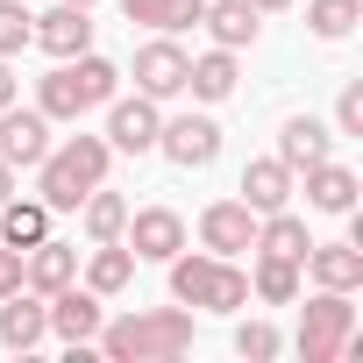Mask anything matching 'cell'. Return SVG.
<instances>
[{"mask_svg":"<svg viewBox=\"0 0 363 363\" xmlns=\"http://www.w3.org/2000/svg\"><path fill=\"white\" fill-rule=\"evenodd\" d=\"M93 349L114 363H178L193 349V313L186 306H135L121 320H100Z\"/></svg>","mask_w":363,"mask_h":363,"instance_id":"cell-1","label":"cell"},{"mask_svg":"<svg viewBox=\"0 0 363 363\" xmlns=\"http://www.w3.org/2000/svg\"><path fill=\"white\" fill-rule=\"evenodd\" d=\"M114 93H121V65H107L100 50L57 57V65L36 79V107H43L50 121H86V114H100Z\"/></svg>","mask_w":363,"mask_h":363,"instance_id":"cell-2","label":"cell"},{"mask_svg":"<svg viewBox=\"0 0 363 363\" xmlns=\"http://www.w3.org/2000/svg\"><path fill=\"white\" fill-rule=\"evenodd\" d=\"M107 164H114L107 135H65V143H50L43 164H36V200L50 214H72L93 186H107Z\"/></svg>","mask_w":363,"mask_h":363,"instance_id":"cell-3","label":"cell"},{"mask_svg":"<svg viewBox=\"0 0 363 363\" xmlns=\"http://www.w3.org/2000/svg\"><path fill=\"white\" fill-rule=\"evenodd\" d=\"M171 299L178 306H200V313H242L250 306V271L235 257H171Z\"/></svg>","mask_w":363,"mask_h":363,"instance_id":"cell-4","label":"cell"},{"mask_svg":"<svg viewBox=\"0 0 363 363\" xmlns=\"http://www.w3.org/2000/svg\"><path fill=\"white\" fill-rule=\"evenodd\" d=\"M356 349V292H320L299 306V356L306 363H342Z\"/></svg>","mask_w":363,"mask_h":363,"instance_id":"cell-5","label":"cell"},{"mask_svg":"<svg viewBox=\"0 0 363 363\" xmlns=\"http://www.w3.org/2000/svg\"><path fill=\"white\" fill-rule=\"evenodd\" d=\"M157 150H164L178 171H207V164L221 157V121H214V114H178V121L157 128Z\"/></svg>","mask_w":363,"mask_h":363,"instance_id":"cell-6","label":"cell"},{"mask_svg":"<svg viewBox=\"0 0 363 363\" xmlns=\"http://www.w3.org/2000/svg\"><path fill=\"white\" fill-rule=\"evenodd\" d=\"M57 135H50V114L43 107H0V164H15V171H36L43 164V150H50Z\"/></svg>","mask_w":363,"mask_h":363,"instance_id":"cell-7","label":"cell"},{"mask_svg":"<svg viewBox=\"0 0 363 363\" xmlns=\"http://www.w3.org/2000/svg\"><path fill=\"white\" fill-rule=\"evenodd\" d=\"M186 72H193V57L178 50L171 36H150L135 50V93L143 100H178V93H186Z\"/></svg>","mask_w":363,"mask_h":363,"instance_id":"cell-8","label":"cell"},{"mask_svg":"<svg viewBox=\"0 0 363 363\" xmlns=\"http://www.w3.org/2000/svg\"><path fill=\"white\" fill-rule=\"evenodd\" d=\"M121 242L135 250V264H171L178 250H186V221H178L171 207H135L128 228H121Z\"/></svg>","mask_w":363,"mask_h":363,"instance_id":"cell-9","label":"cell"},{"mask_svg":"<svg viewBox=\"0 0 363 363\" xmlns=\"http://www.w3.org/2000/svg\"><path fill=\"white\" fill-rule=\"evenodd\" d=\"M157 128H164V114H157V100H107V150L114 157H143V150H157Z\"/></svg>","mask_w":363,"mask_h":363,"instance_id":"cell-10","label":"cell"},{"mask_svg":"<svg viewBox=\"0 0 363 363\" xmlns=\"http://www.w3.org/2000/svg\"><path fill=\"white\" fill-rule=\"evenodd\" d=\"M43 306H50V335H57V342H72V349L86 342V349H93V335H100V320H107V306H100V292H93V285H79V278H72V285H65V292H50Z\"/></svg>","mask_w":363,"mask_h":363,"instance_id":"cell-11","label":"cell"},{"mask_svg":"<svg viewBox=\"0 0 363 363\" xmlns=\"http://www.w3.org/2000/svg\"><path fill=\"white\" fill-rule=\"evenodd\" d=\"M29 43L50 50V57H79V50H93V8H72V0H57L50 15H36Z\"/></svg>","mask_w":363,"mask_h":363,"instance_id":"cell-12","label":"cell"},{"mask_svg":"<svg viewBox=\"0 0 363 363\" xmlns=\"http://www.w3.org/2000/svg\"><path fill=\"white\" fill-rule=\"evenodd\" d=\"M299 271L320 292H363V242H313L299 257Z\"/></svg>","mask_w":363,"mask_h":363,"instance_id":"cell-13","label":"cell"},{"mask_svg":"<svg viewBox=\"0 0 363 363\" xmlns=\"http://www.w3.org/2000/svg\"><path fill=\"white\" fill-rule=\"evenodd\" d=\"M257 242V214L242 207V200H214L207 214H200V250H214V257H242Z\"/></svg>","mask_w":363,"mask_h":363,"instance_id":"cell-14","label":"cell"},{"mask_svg":"<svg viewBox=\"0 0 363 363\" xmlns=\"http://www.w3.org/2000/svg\"><path fill=\"white\" fill-rule=\"evenodd\" d=\"M72 278H79V250H72V242L43 235V242H29V250H22V285H29V292H43V299H50V292H65Z\"/></svg>","mask_w":363,"mask_h":363,"instance_id":"cell-15","label":"cell"},{"mask_svg":"<svg viewBox=\"0 0 363 363\" xmlns=\"http://www.w3.org/2000/svg\"><path fill=\"white\" fill-rule=\"evenodd\" d=\"M299 178H306V207H313V214H356V193H363V178H356L349 164L320 157V164H306Z\"/></svg>","mask_w":363,"mask_h":363,"instance_id":"cell-16","label":"cell"},{"mask_svg":"<svg viewBox=\"0 0 363 363\" xmlns=\"http://www.w3.org/2000/svg\"><path fill=\"white\" fill-rule=\"evenodd\" d=\"M50 335V306H43V292H8V299H0V342H8L15 356H29L36 342Z\"/></svg>","mask_w":363,"mask_h":363,"instance_id":"cell-17","label":"cell"},{"mask_svg":"<svg viewBox=\"0 0 363 363\" xmlns=\"http://www.w3.org/2000/svg\"><path fill=\"white\" fill-rule=\"evenodd\" d=\"M278 164H292V178L306 171V164H320V157H335V128L320 121V114H292L285 128H278V150H271Z\"/></svg>","mask_w":363,"mask_h":363,"instance_id":"cell-18","label":"cell"},{"mask_svg":"<svg viewBox=\"0 0 363 363\" xmlns=\"http://www.w3.org/2000/svg\"><path fill=\"white\" fill-rule=\"evenodd\" d=\"M242 207H250V214H278V207H292V164H278V157H250V164H242Z\"/></svg>","mask_w":363,"mask_h":363,"instance_id":"cell-19","label":"cell"},{"mask_svg":"<svg viewBox=\"0 0 363 363\" xmlns=\"http://www.w3.org/2000/svg\"><path fill=\"white\" fill-rule=\"evenodd\" d=\"M200 22H207V36H214L221 50H250V43L264 36V15L250 8V0H207Z\"/></svg>","mask_w":363,"mask_h":363,"instance_id":"cell-20","label":"cell"},{"mask_svg":"<svg viewBox=\"0 0 363 363\" xmlns=\"http://www.w3.org/2000/svg\"><path fill=\"white\" fill-rule=\"evenodd\" d=\"M79 228H86V242H121V228H128V200L114 193V186H93L79 207Z\"/></svg>","mask_w":363,"mask_h":363,"instance_id":"cell-21","label":"cell"},{"mask_svg":"<svg viewBox=\"0 0 363 363\" xmlns=\"http://www.w3.org/2000/svg\"><path fill=\"white\" fill-rule=\"evenodd\" d=\"M235 79H242V65H235V50H221V43H214L207 57H193V72H186V93L214 107V100H228V93H235Z\"/></svg>","mask_w":363,"mask_h":363,"instance_id":"cell-22","label":"cell"},{"mask_svg":"<svg viewBox=\"0 0 363 363\" xmlns=\"http://www.w3.org/2000/svg\"><path fill=\"white\" fill-rule=\"evenodd\" d=\"M250 250H264V257H292V264H299V257L313 250V235H306V221H299L292 207H278V214H257V242H250Z\"/></svg>","mask_w":363,"mask_h":363,"instance_id":"cell-23","label":"cell"},{"mask_svg":"<svg viewBox=\"0 0 363 363\" xmlns=\"http://www.w3.org/2000/svg\"><path fill=\"white\" fill-rule=\"evenodd\" d=\"M43 235H50V207L43 200H22V193L0 200V242H8V250H29Z\"/></svg>","mask_w":363,"mask_h":363,"instance_id":"cell-24","label":"cell"},{"mask_svg":"<svg viewBox=\"0 0 363 363\" xmlns=\"http://www.w3.org/2000/svg\"><path fill=\"white\" fill-rule=\"evenodd\" d=\"M128 278H135V250H128V242H93L86 285H93L100 299H114V292H128Z\"/></svg>","mask_w":363,"mask_h":363,"instance_id":"cell-25","label":"cell"},{"mask_svg":"<svg viewBox=\"0 0 363 363\" xmlns=\"http://www.w3.org/2000/svg\"><path fill=\"white\" fill-rule=\"evenodd\" d=\"M250 299H264V306H292V299H299V264L257 250V264H250Z\"/></svg>","mask_w":363,"mask_h":363,"instance_id":"cell-26","label":"cell"},{"mask_svg":"<svg viewBox=\"0 0 363 363\" xmlns=\"http://www.w3.org/2000/svg\"><path fill=\"white\" fill-rule=\"evenodd\" d=\"M121 15L128 22H143V29H193L200 15H207V0H121Z\"/></svg>","mask_w":363,"mask_h":363,"instance_id":"cell-27","label":"cell"},{"mask_svg":"<svg viewBox=\"0 0 363 363\" xmlns=\"http://www.w3.org/2000/svg\"><path fill=\"white\" fill-rule=\"evenodd\" d=\"M356 22H363V0H306V29H313L320 43L356 36Z\"/></svg>","mask_w":363,"mask_h":363,"instance_id":"cell-28","label":"cell"},{"mask_svg":"<svg viewBox=\"0 0 363 363\" xmlns=\"http://www.w3.org/2000/svg\"><path fill=\"white\" fill-rule=\"evenodd\" d=\"M29 29H36V15L22 8V0H0V57H22L29 50Z\"/></svg>","mask_w":363,"mask_h":363,"instance_id":"cell-29","label":"cell"},{"mask_svg":"<svg viewBox=\"0 0 363 363\" xmlns=\"http://www.w3.org/2000/svg\"><path fill=\"white\" fill-rule=\"evenodd\" d=\"M278 349H285V335H278L271 320H242V328H235V356H250V363H271Z\"/></svg>","mask_w":363,"mask_h":363,"instance_id":"cell-30","label":"cell"},{"mask_svg":"<svg viewBox=\"0 0 363 363\" xmlns=\"http://www.w3.org/2000/svg\"><path fill=\"white\" fill-rule=\"evenodd\" d=\"M335 135H363V79L342 86V100H335Z\"/></svg>","mask_w":363,"mask_h":363,"instance_id":"cell-31","label":"cell"},{"mask_svg":"<svg viewBox=\"0 0 363 363\" xmlns=\"http://www.w3.org/2000/svg\"><path fill=\"white\" fill-rule=\"evenodd\" d=\"M8 292H22V250L0 242V299H8Z\"/></svg>","mask_w":363,"mask_h":363,"instance_id":"cell-32","label":"cell"},{"mask_svg":"<svg viewBox=\"0 0 363 363\" xmlns=\"http://www.w3.org/2000/svg\"><path fill=\"white\" fill-rule=\"evenodd\" d=\"M22 100V79H15V57H0V107Z\"/></svg>","mask_w":363,"mask_h":363,"instance_id":"cell-33","label":"cell"},{"mask_svg":"<svg viewBox=\"0 0 363 363\" xmlns=\"http://www.w3.org/2000/svg\"><path fill=\"white\" fill-rule=\"evenodd\" d=\"M250 8H257V15H285V8H292V0H250Z\"/></svg>","mask_w":363,"mask_h":363,"instance_id":"cell-34","label":"cell"},{"mask_svg":"<svg viewBox=\"0 0 363 363\" xmlns=\"http://www.w3.org/2000/svg\"><path fill=\"white\" fill-rule=\"evenodd\" d=\"M15 193V164H0V200H8Z\"/></svg>","mask_w":363,"mask_h":363,"instance_id":"cell-35","label":"cell"},{"mask_svg":"<svg viewBox=\"0 0 363 363\" xmlns=\"http://www.w3.org/2000/svg\"><path fill=\"white\" fill-rule=\"evenodd\" d=\"M72 8H93V0H72Z\"/></svg>","mask_w":363,"mask_h":363,"instance_id":"cell-36","label":"cell"}]
</instances>
